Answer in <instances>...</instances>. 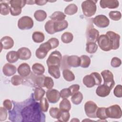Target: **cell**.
Listing matches in <instances>:
<instances>
[{
  "instance_id": "obj_1",
  "label": "cell",
  "mask_w": 122,
  "mask_h": 122,
  "mask_svg": "<svg viewBox=\"0 0 122 122\" xmlns=\"http://www.w3.org/2000/svg\"><path fill=\"white\" fill-rule=\"evenodd\" d=\"M34 103L31 105H29L28 107H26L23 110H22V117L25 119H26L25 121H26L27 119L30 118H37V116L38 115L42 114L39 113H41L40 112L39 107H40V104L37 102H35L34 106Z\"/></svg>"
},
{
  "instance_id": "obj_2",
  "label": "cell",
  "mask_w": 122,
  "mask_h": 122,
  "mask_svg": "<svg viewBox=\"0 0 122 122\" xmlns=\"http://www.w3.org/2000/svg\"><path fill=\"white\" fill-rule=\"evenodd\" d=\"M97 1L87 0L81 3V9L83 14L87 17H91L94 15L97 10L96 3Z\"/></svg>"
},
{
  "instance_id": "obj_3",
  "label": "cell",
  "mask_w": 122,
  "mask_h": 122,
  "mask_svg": "<svg viewBox=\"0 0 122 122\" xmlns=\"http://www.w3.org/2000/svg\"><path fill=\"white\" fill-rule=\"evenodd\" d=\"M62 56L61 52L58 51H52L46 61L48 67L50 66H57L60 67L61 64Z\"/></svg>"
},
{
  "instance_id": "obj_4",
  "label": "cell",
  "mask_w": 122,
  "mask_h": 122,
  "mask_svg": "<svg viewBox=\"0 0 122 122\" xmlns=\"http://www.w3.org/2000/svg\"><path fill=\"white\" fill-rule=\"evenodd\" d=\"M98 44L101 50L108 51L112 49V45L109 37L106 34L100 35L97 40Z\"/></svg>"
},
{
  "instance_id": "obj_5",
  "label": "cell",
  "mask_w": 122,
  "mask_h": 122,
  "mask_svg": "<svg viewBox=\"0 0 122 122\" xmlns=\"http://www.w3.org/2000/svg\"><path fill=\"white\" fill-rule=\"evenodd\" d=\"M106 114L108 118L120 119L122 117V112L120 106L117 104L111 105L106 108Z\"/></svg>"
},
{
  "instance_id": "obj_6",
  "label": "cell",
  "mask_w": 122,
  "mask_h": 122,
  "mask_svg": "<svg viewBox=\"0 0 122 122\" xmlns=\"http://www.w3.org/2000/svg\"><path fill=\"white\" fill-rule=\"evenodd\" d=\"M97 104L93 101H89L84 104V111L87 116L89 118H97L96 111L98 109Z\"/></svg>"
},
{
  "instance_id": "obj_7",
  "label": "cell",
  "mask_w": 122,
  "mask_h": 122,
  "mask_svg": "<svg viewBox=\"0 0 122 122\" xmlns=\"http://www.w3.org/2000/svg\"><path fill=\"white\" fill-rule=\"evenodd\" d=\"M34 22L31 18L24 16L21 17L18 21V27L21 30H29L33 26Z\"/></svg>"
},
{
  "instance_id": "obj_8",
  "label": "cell",
  "mask_w": 122,
  "mask_h": 122,
  "mask_svg": "<svg viewBox=\"0 0 122 122\" xmlns=\"http://www.w3.org/2000/svg\"><path fill=\"white\" fill-rule=\"evenodd\" d=\"M52 49L50 43L47 41L41 44L35 52L36 56L39 59H44L47 55L48 52Z\"/></svg>"
},
{
  "instance_id": "obj_9",
  "label": "cell",
  "mask_w": 122,
  "mask_h": 122,
  "mask_svg": "<svg viewBox=\"0 0 122 122\" xmlns=\"http://www.w3.org/2000/svg\"><path fill=\"white\" fill-rule=\"evenodd\" d=\"M101 74L103 79L104 84L109 86L112 90L115 85V81H114L112 73L109 70H105L102 71Z\"/></svg>"
},
{
  "instance_id": "obj_10",
  "label": "cell",
  "mask_w": 122,
  "mask_h": 122,
  "mask_svg": "<svg viewBox=\"0 0 122 122\" xmlns=\"http://www.w3.org/2000/svg\"><path fill=\"white\" fill-rule=\"evenodd\" d=\"M93 23L99 28H106L110 24V20L104 15L101 14L95 16L93 19Z\"/></svg>"
},
{
  "instance_id": "obj_11",
  "label": "cell",
  "mask_w": 122,
  "mask_h": 122,
  "mask_svg": "<svg viewBox=\"0 0 122 122\" xmlns=\"http://www.w3.org/2000/svg\"><path fill=\"white\" fill-rule=\"evenodd\" d=\"M46 98L50 103L57 102L61 97L60 92L56 89H50L46 92Z\"/></svg>"
},
{
  "instance_id": "obj_12",
  "label": "cell",
  "mask_w": 122,
  "mask_h": 122,
  "mask_svg": "<svg viewBox=\"0 0 122 122\" xmlns=\"http://www.w3.org/2000/svg\"><path fill=\"white\" fill-rule=\"evenodd\" d=\"M106 34L109 37L112 45V49L115 50L118 49L120 46V36L112 31H107Z\"/></svg>"
},
{
  "instance_id": "obj_13",
  "label": "cell",
  "mask_w": 122,
  "mask_h": 122,
  "mask_svg": "<svg viewBox=\"0 0 122 122\" xmlns=\"http://www.w3.org/2000/svg\"><path fill=\"white\" fill-rule=\"evenodd\" d=\"M86 37L87 42L96 43L99 37V32L97 29L94 28H90L87 32Z\"/></svg>"
},
{
  "instance_id": "obj_14",
  "label": "cell",
  "mask_w": 122,
  "mask_h": 122,
  "mask_svg": "<svg viewBox=\"0 0 122 122\" xmlns=\"http://www.w3.org/2000/svg\"><path fill=\"white\" fill-rule=\"evenodd\" d=\"M100 5L102 9H115L119 7V2L116 0H101Z\"/></svg>"
},
{
  "instance_id": "obj_15",
  "label": "cell",
  "mask_w": 122,
  "mask_h": 122,
  "mask_svg": "<svg viewBox=\"0 0 122 122\" xmlns=\"http://www.w3.org/2000/svg\"><path fill=\"white\" fill-rule=\"evenodd\" d=\"M66 60L67 64L70 67L76 68L80 66L81 59L80 57L77 55L67 56V57L66 58Z\"/></svg>"
},
{
  "instance_id": "obj_16",
  "label": "cell",
  "mask_w": 122,
  "mask_h": 122,
  "mask_svg": "<svg viewBox=\"0 0 122 122\" xmlns=\"http://www.w3.org/2000/svg\"><path fill=\"white\" fill-rule=\"evenodd\" d=\"M1 50L10 49L14 45V41L10 36H6L2 38L0 40Z\"/></svg>"
},
{
  "instance_id": "obj_17",
  "label": "cell",
  "mask_w": 122,
  "mask_h": 122,
  "mask_svg": "<svg viewBox=\"0 0 122 122\" xmlns=\"http://www.w3.org/2000/svg\"><path fill=\"white\" fill-rule=\"evenodd\" d=\"M17 71L19 75L23 78L28 76L31 72L30 68L29 65L26 63L20 64L17 69Z\"/></svg>"
},
{
  "instance_id": "obj_18",
  "label": "cell",
  "mask_w": 122,
  "mask_h": 122,
  "mask_svg": "<svg viewBox=\"0 0 122 122\" xmlns=\"http://www.w3.org/2000/svg\"><path fill=\"white\" fill-rule=\"evenodd\" d=\"M111 91V89L109 86L103 84L98 86L96 90V93L100 97H104L110 94Z\"/></svg>"
},
{
  "instance_id": "obj_19",
  "label": "cell",
  "mask_w": 122,
  "mask_h": 122,
  "mask_svg": "<svg viewBox=\"0 0 122 122\" xmlns=\"http://www.w3.org/2000/svg\"><path fill=\"white\" fill-rule=\"evenodd\" d=\"M17 52L19 54V59L21 60H27L30 59L31 56V52L30 50L26 47L20 48Z\"/></svg>"
},
{
  "instance_id": "obj_20",
  "label": "cell",
  "mask_w": 122,
  "mask_h": 122,
  "mask_svg": "<svg viewBox=\"0 0 122 122\" xmlns=\"http://www.w3.org/2000/svg\"><path fill=\"white\" fill-rule=\"evenodd\" d=\"M16 66L10 63H6L2 68V72L6 76H10L14 75L16 72Z\"/></svg>"
},
{
  "instance_id": "obj_21",
  "label": "cell",
  "mask_w": 122,
  "mask_h": 122,
  "mask_svg": "<svg viewBox=\"0 0 122 122\" xmlns=\"http://www.w3.org/2000/svg\"><path fill=\"white\" fill-rule=\"evenodd\" d=\"M82 82L88 88H92L96 85L95 79L91 74L90 75H86L83 77Z\"/></svg>"
},
{
  "instance_id": "obj_22",
  "label": "cell",
  "mask_w": 122,
  "mask_h": 122,
  "mask_svg": "<svg viewBox=\"0 0 122 122\" xmlns=\"http://www.w3.org/2000/svg\"><path fill=\"white\" fill-rule=\"evenodd\" d=\"M68 23L67 20H63L58 21H54V30L55 32L62 31L67 28Z\"/></svg>"
},
{
  "instance_id": "obj_23",
  "label": "cell",
  "mask_w": 122,
  "mask_h": 122,
  "mask_svg": "<svg viewBox=\"0 0 122 122\" xmlns=\"http://www.w3.org/2000/svg\"><path fill=\"white\" fill-rule=\"evenodd\" d=\"M6 57L7 61L10 63L16 62L19 59V54L17 51H14L8 52L6 54Z\"/></svg>"
},
{
  "instance_id": "obj_24",
  "label": "cell",
  "mask_w": 122,
  "mask_h": 122,
  "mask_svg": "<svg viewBox=\"0 0 122 122\" xmlns=\"http://www.w3.org/2000/svg\"><path fill=\"white\" fill-rule=\"evenodd\" d=\"M58 66H50L48 67L49 73L55 79H59L61 76L60 71Z\"/></svg>"
},
{
  "instance_id": "obj_25",
  "label": "cell",
  "mask_w": 122,
  "mask_h": 122,
  "mask_svg": "<svg viewBox=\"0 0 122 122\" xmlns=\"http://www.w3.org/2000/svg\"><path fill=\"white\" fill-rule=\"evenodd\" d=\"M33 72L38 75H42L45 71L44 67L41 63H35L32 66Z\"/></svg>"
},
{
  "instance_id": "obj_26",
  "label": "cell",
  "mask_w": 122,
  "mask_h": 122,
  "mask_svg": "<svg viewBox=\"0 0 122 122\" xmlns=\"http://www.w3.org/2000/svg\"><path fill=\"white\" fill-rule=\"evenodd\" d=\"M66 16L65 14L61 11H57L53 13L50 17L51 20L54 21H58L64 20Z\"/></svg>"
},
{
  "instance_id": "obj_27",
  "label": "cell",
  "mask_w": 122,
  "mask_h": 122,
  "mask_svg": "<svg viewBox=\"0 0 122 122\" xmlns=\"http://www.w3.org/2000/svg\"><path fill=\"white\" fill-rule=\"evenodd\" d=\"M47 13L43 10H37L34 13V17L36 20L43 21L47 18Z\"/></svg>"
},
{
  "instance_id": "obj_28",
  "label": "cell",
  "mask_w": 122,
  "mask_h": 122,
  "mask_svg": "<svg viewBox=\"0 0 122 122\" xmlns=\"http://www.w3.org/2000/svg\"><path fill=\"white\" fill-rule=\"evenodd\" d=\"M59 107L61 111L69 112L71 108L70 102L67 98H63L60 103Z\"/></svg>"
},
{
  "instance_id": "obj_29",
  "label": "cell",
  "mask_w": 122,
  "mask_h": 122,
  "mask_svg": "<svg viewBox=\"0 0 122 122\" xmlns=\"http://www.w3.org/2000/svg\"><path fill=\"white\" fill-rule=\"evenodd\" d=\"M32 39L36 43H41L44 41L45 36L43 33L41 31H35L32 33Z\"/></svg>"
},
{
  "instance_id": "obj_30",
  "label": "cell",
  "mask_w": 122,
  "mask_h": 122,
  "mask_svg": "<svg viewBox=\"0 0 122 122\" xmlns=\"http://www.w3.org/2000/svg\"><path fill=\"white\" fill-rule=\"evenodd\" d=\"M46 31L50 34H53L56 33L54 30V21L52 20H48L44 25Z\"/></svg>"
},
{
  "instance_id": "obj_31",
  "label": "cell",
  "mask_w": 122,
  "mask_h": 122,
  "mask_svg": "<svg viewBox=\"0 0 122 122\" xmlns=\"http://www.w3.org/2000/svg\"><path fill=\"white\" fill-rule=\"evenodd\" d=\"M83 95L80 92H77L74 93L71 97V101L75 105H78L81 103L83 99Z\"/></svg>"
},
{
  "instance_id": "obj_32",
  "label": "cell",
  "mask_w": 122,
  "mask_h": 122,
  "mask_svg": "<svg viewBox=\"0 0 122 122\" xmlns=\"http://www.w3.org/2000/svg\"><path fill=\"white\" fill-rule=\"evenodd\" d=\"M78 11V7L75 4L68 5L64 9L65 14L69 15H72L75 14Z\"/></svg>"
},
{
  "instance_id": "obj_33",
  "label": "cell",
  "mask_w": 122,
  "mask_h": 122,
  "mask_svg": "<svg viewBox=\"0 0 122 122\" xmlns=\"http://www.w3.org/2000/svg\"><path fill=\"white\" fill-rule=\"evenodd\" d=\"M63 78L68 81H71L74 80L75 75L74 73L69 69H64L62 71Z\"/></svg>"
},
{
  "instance_id": "obj_34",
  "label": "cell",
  "mask_w": 122,
  "mask_h": 122,
  "mask_svg": "<svg viewBox=\"0 0 122 122\" xmlns=\"http://www.w3.org/2000/svg\"><path fill=\"white\" fill-rule=\"evenodd\" d=\"M45 93V91L41 87H36L34 90V97L35 100L40 101Z\"/></svg>"
},
{
  "instance_id": "obj_35",
  "label": "cell",
  "mask_w": 122,
  "mask_h": 122,
  "mask_svg": "<svg viewBox=\"0 0 122 122\" xmlns=\"http://www.w3.org/2000/svg\"><path fill=\"white\" fill-rule=\"evenodd\" d=\"M86 46V51L89 53H94L97 51L98 46L95 42H87Z\"/></svg>"
},
{
  "instance_id": "obj_36",
  "label": "cell",
  "mask_w": 122,
  "mask_h": 122,
  "mask_svg": "<svg viewBox=\"0 0 122 122\" xmlns=\"http://www.w3.org/2000/svg\"><path fill=\"white\" fill-rule=\"evenodd\" d=\"M10 7L22 9L26 4V0H11L9 1Z\"/></svg>"
},
{
  "instance_id": "obj_37",
  "label": "cell",
  "mask_w": 122,
  "mask_h": 122,
  "mask_svg": "<svg viewBox=\"0 0 122 122\" xmlns=\"http://www.w3.org/2000/svg\"><path fill=\"white\" fill-rule=\"evenodd\" d=\"M81 59V64L80 66L82 68H88L91 64L90 58L86 55H82L80 57Z\"/></svg>"
},
{
  "instance_id": "obj_38",
  "label": "cell",
  "mask_w": 122,
  "mask_h": 122,
  "mask_svg": "<svg viewBox=\"0 0 122 122\" xmlns=\"http://www.w3.org/2000/svg\"><path fill=\"white\" fill-rule=\"evenodd\" d=\"M73 39V35L71 32H65L61 36V41L64 43H70L72 41Z\"/></svg>"
},
{
  "instance_id": "obj_39",
  "label": "cell",
  "mask_w": 122,
  "mask_h": 122,
  "mask_svg": "<svg viewBox=\"0 0 122 122\" xmlns=\"http://www.w3.org/2000/svg\"><path fill=\"white\" fill-rule=\"evenodd\" d=\"M105 110V107L98 108L96 111V117L102 120H105L108 118L106 114Z\"/></svg>"
},
{
  "instance_id": "obj_40",
  "label": "cell",
  "mask_w": 122,
  "mask_h": 122,
  "mask_svg": "<svg viewBox=\"0 0 122 122\" xmlns=\"http://www.w3.org/2000/svg\"><path fill=\"white\" fill-rule=\"evenodd\" d=\"M49 113L53 118L58 119L60 116L61 111L57 107H51L50 109Z\"/></svg>"
},
{
  "instance_id": "obj_41",
  "label": "cell",
  "mask_w": 122,
  "mask_h": 122,
  "mask_svg": "<svg viewBox=\"0 0 122 122\" xmlns=\"http://www.w3.org/2000/svg\"><path fill=\"white\" fill-rule=\"evenodd\" d=\"M23 78L21 76L15 75L12 76L11 78V83L14 86H18L22 83Z\"/></svg>"
},
{
  "instance_id": "obj_42",
  "label": "cell",
  "mask_w": 122,
  "mask_h": 122,
  "mask_svg": "<svg viewBox=\"0 0 122 122\" xmlns=\"http://www.w3.org/2000/svg\"><path fill=\"white\" fill-rule=\"evenodd\" d=\"M10 11V7L9 4L6 2H1L0 4V13L1 15H7Z\"/></svg>"
},
{
  "instance_id": "obj_43",
  "label": "cell",
  "mask_w": 122,
  "mask_h": 122,
  "mask_svg": "<svg viewBox=\"0 0 122 122\" xmlns=\"http://www.w3.org/2000/svg\"><path fill=\"white\" fill-rule=\"evenodd\" d=\"M49 103L46 98H42L40 102V109L41 112H47L49 108Z\"/></svg>"
},
{
  "instance_id": "obj_44",
  "label": "cell",
  "mask_w": 122,
  "mask_h": 122,
  "mask_svg": "<svg viewBox=\"0 0 122 122\" xmlns=\"http://www.w3.org/2000/svg\"><path fill=\"white\" fill-rule=\"evenodd\" d=\"M110 18L113 20H119L122 17V14L119 11H111L109 13Z\"/></svg>"
},
{
  "instance_id": "obj_45",
  "label": "cell",
  "mask_w": 122,
  "mask_h": 122,
  "mask_svg": "<svg viewBox=\"0 0 122 122\" xmlns=\"http://www.w3.org/2000/svg\"><path fill=\"white\" fill-rule=\"evenodd\" d=\"M44 86L47 89H51L54 86V81L51 77L45 76L44 80Z\"/></svg>"
},
{
  "instance_id": "obj_46",
  "label": "cell",
  "mask_w": 122,
  "mask_h": 122,
  "mask_svg": "<svg viewBox=\"0 0 122 122\" xmlns=\"http://www.w3.org/2000/svg\"><path fill=\"white\" fill-rule=\"evenodd\" d=\"M70 117V114L69 111H61V113L60 117L58 119V121L67 122L69 121Z\"/></svg>"
},
{
  "instance_id": "obj_47",
  "label": "cell",
  "mask_w": 122,
  "mask_h": 122,
  "mask_svg": "<svg viewBox=\"0 0 122 122\" xmlns=\"http://www.w3.org/2000/svg\"><path fill=\"white\" fill-rule=\"evenodd\" d=\"M44 75H38L35 78V83L36 85L38 87H43L44 86V80L45 78Z\"/></svg>"
},
{
  "instance_id": "obj_48",
  "label": "cell",
  "mask_w": 122,
  "mask_h": 122,
  "mask_svg": "<svg viewBox=\"0 0 122 122\" xmlns=\"http://www.w3.org/2000/svg\"><path fill=\"white\" fill-rule=\"evenodd\" d=\"M122 64V61L118 57H114L112 58L111 60V64L113 68H117L121 66Z\"/></svg>"
},
{
  "instance_id": "obj_49",
  "label": "cell",
  "mask_w": 122,
  "mask_h": 122,
  "mask_svg": "<svg viewBox=\"0 0 122 122\" xmlns=\"http://www.w3.org/2000/svg\"><path fill=\"white\" fill-rule=\"evenodd\" d=\"M114 95L118 98L122 97V86L120 84L117 85L114 88L113 91Z\"/></svg>"
},
{
  "instance_id": "obj_50",
  "label": "cell",
  "mask_w": 122,
  "mask_h": 122,
  "mask_svg": "<svg viewBox=\"0 0 122 122\" xmlns=\"http://www.w3.org/2000/svg\"><path fill=\"white\" fill-rule=\"evenodd\" d=\"M91 74L92 76H93V77L95 79V81L96 82V85H101L102 81V79L100 74L97 72H93L91 73Z\"/></svg>"
},
{
  "instance_id": "obj_51",
  "label": "cell",
  "mask_w": 122,
  "mask_h": 122,
  "mask_svg": "<svg viewBox=\"0 0 122 122\" xmlns=\"http://www.w3.org/2000/svg\"><path fill=\"white\" fill-rule=\"evenodd\" d=\"M60 96L62 99L67 98L71 96V92L69 88L62 89L60 92Z\"/></svg>"
},
{
  "instance_id": "obj_52",
  "label": "cell",
  "mask_w": 122,
  "mask_h": 122,
  "mask_svg": "<svg viewBox=\"0 0 122 122\" xmlns=\"http://www.w3.org/2000/svg\"><path fill=\"white\" fill-rule=\"evenodd\" d=\"M4 107H1L0 108V121L2 122L7 119V111Z\"/></svg>"
},
{
  "instance_id": "obj_53",
  "label": "cell",
  "mask_w": 122,
  "mask_h": 122,
  "mask_svg": "<svg viewBox=\"0 0 122 122\" xmlns=\"http://www.w3.org/2000/svg\"><path fill=\"white\" fill-rule=\"evenodd\" d=\"M48 41L50 43L52 49L57 48L59 45V41L56 38H51L49 39Z\"/></svg>"
},
{
  "instance_id": "obj_54",
  "label": "cell",
  "mask_w": 122,
  "mask_h": 122,
  "mask_svg": "<svg viewBox=\"0 0 122 122\" xmlns=\"http://www.w3.org/2000/svg\"><path fill=\"white\" fill-rule=\"evenodd\" d=\"M21 9L20 8H14L10 7V12L11 15L16 16L19 15L21 12Z\"/></svg>"
},
{
  "instance_id": "obj_55",
  "label": "cell",
  "mask_w": 122,
  "mask_h": 122,
  "mask_svg": "<svg viewBox=\"0 0 122 122\" xmlns=\"http://www.w3.org/2000/svg\"><path fill=\"white\" fill-rule=\"evenodd\" d=\"M70 91L71 96H72L74 93L78 92L80 89V86L78 84H73L69 87Z\"/></svg>"
},
{
  "instance_id": "obj_56",
  "label": "cell",
  "mask_w": 122,
  "mask_h": 122,
  "mask_svg": "<svg viewBox=\"0 0 122 122\" xmlns=\"http://www.w3.org/2000/svg\"><path fill=\"white\" fill-rule=\"evenodd\" d=\"M3 105L6 109L10 111L12 108V103L11 101H10L9 99H6L3 102Z\"/></svg>"
},
{
  "instance_id": "obj_57",
  "label": "cell",
  "mask_w": 122,
  "mask_h": 122,
  "mask_svg": "<svg viewBox=\"0 0 122 122\" xmlns=\"http://www.w3.org/2000/svg\"><path fill=\"white\" fill-rule=\"evenodd\" d=\"M47 2H48V0H35V3L36 4L40 6H42L46 4Z\"/></svg>"
},
{
  "instance_id": "obj_58",
  "label": "cell",
  "mask_w": 122,
  "mask_h": 122,
  "mask_svg": "<svg viewBox=\"0 0 122 122\" xmlns=\"http://www.w3.org/2000/svg\"><path fill=\"white\" fill-rule=\"evenodd\" d=\"M26 3L29 5H32L35 3V0H26Z\"/></svg>"
}]
</instances>
